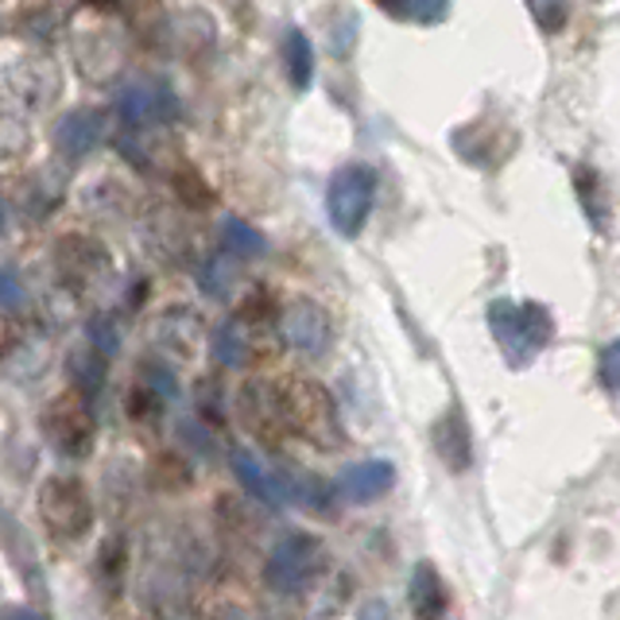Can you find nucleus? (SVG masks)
Here are the masks:
<instances>
[{
	"instance_id": "4468645a",
	"label": "nucleus",
	"mask_w": 620,
	"mask_h": 620,
	"mask_svg": "<svg viewBox=\"0 0 620 620\" xmlns=\"http://www.w3.org/2000/svg\"><path fill=\"white\" fill-rule=\"evenodd\" d=\"M407 593H411V609L419 620H443L446 617V586L430 562H419V567L411 570V586H407Z\"/></svg>"
},
{
	"instance_id": "f8f14e48",
	"label": "nucleus",
	"mask_w": 620,
	"mask_h": 620,
	"mask_svg": "<svg viewBox=\"0 0 620 620\" xmlns=\"http://www.w3.org/2000/svg\"><path fill=\"white\" fill-rule=\"evenodd\" d=\"M101 136H105V116H101L98 109H74V113L62 116L59 129H54V144H59L70 160L90 155L93 148L101 144Z\"/></svg>"
},
{
	"instance_id": "f257e3e1",
	"label": "nucleus",
	"mask_w": 620,
	"mask_h": 620,
	"mask_svg": "<svg viewBox=\"0 0 620 620\" xmlns=\"http://www.w3.org/2000/svg\"><path fill=\"white\" fill-rule=\"evenodd\" d=\"M279 396H284V415L292 435L307 438L318 450H337L345 443V427L337 419L334 396L318 380L287 376V380H279Z\"/></svg>"
},
{
	"instance_id": "bb28decb",
	"label": "nucleus",
	"mask_w": 620,
	"mask_h": 620,
	"mask_svg": "<svg viewBox=\"0 0 620 620\" xmlns=\"http://www.w3.org/2000/svg\"><path fill=\"white\" fill-rule=\"evenodd\" d=\"M380 12H388V16H407L411 12V0H373Z\"/></svg>"
},
{
	"instance_id": "393cba45",
	"label": "nucleus",
	"mask_w": 620,
	"mask_h": 620,
	"mask_svg": "<svg viewBox=\"0 0 620 620\" xmlns=\"http://www.w3.org/2000/svg\"><path fill=\"white\" fill-rule=\"evenodd\" d=\"M601 380H606L613 392H620V342H613L606 353H601Z\"/></svg>"
},
{
	"instance_id": "423d86ee",
	"label": "nucleus",
	"mask_w": 620,
	"mask_h": 620,
	"mask_svg": "<svg viewBox=\"0 0 620 620\" xmlns=\"http://www.w3.org/2000/svg\"><path fill=\"white\" fill-rule=\"evenodd\" d=\"M326 567V547L318 543L314 536H303V531H295V536L279 539L276 547H272L268 555V586L279 593H299L307 590L314 582V575Z\"/></svg>"
},
{
	"instance_id": "f03ea898",
	"label": "nucleus",
	"mask_w": 620,
	"mask_h": 620,
	"mask_svg": "<svg viewBox=\"0 0 620 620\" xmlns=\"http://www.w3.org/2000/svg\"><path fill=\"white\" fill-rule=\"evenodd\" d=\"M489 329L497 337L500 353L508 357V365H528L547 342H551V314L539 303H492L489 307Z\"/></svg>"
},
{
	"instance_id": "2eb2a0df",
	"label": "nucleus",
	"mask_w": 620,
	"mask_h": 620,
	"mask_svg": "<svg viewBox=\"0 0 620 620\" xmlns=\"http://www.w3.org/2000/svg\"><path fill=\"white\" fill-rule=\"evenodd\" d=\"M284 70L292 78L295 90H311L314 82V43L303 28H287L284 35Z\"/></svg>"
},
{
	"instance_id": "f3484780",
	"label": "nucleus",
	"mask_w": 620,
	"mask_h": 620,
	"mask_svg": "<svg viewBox=\"0 0 620 620\" xmlns=\"http://www.w3.org/2000/svg\"><path fill=\"white\" fill-rule=\"evenodd\" d=\"M222 245L230 256H241V261H256V256L268 253V237H264L256 225L241 222V217H225L222 222Z\"/></svg>"
},
{
	"instance_id": "6ab92c4d",
	"label": "nucleus",
	"mask_w": 620,
	"mask_h": 620,
	"mask_svg": "<svg viewBox=\"0 0 620 620\" xmlns=\"http://www.w3.org/2000/svg\"><path fill=\"white\" fill-rule=\"evenodd\" d=\"M524 8H528V16L536 20V28L543 31V35H559V31H567L570 0H524Z\"/></svg>"
},
{
	"instance_id": "ddd939ff",
	"label": "nucleus",
	"mask_w": 620,
	"mask_h": 620,
	"mask_svg": "<svg viewBox=\"0 0 620 620\" xmlns=\"http://www.w3.org/2000/svg\"><path fill=\"white\" fill-rule=\"evenodd\" d=\"M430 438H435L438 458H443L446 466L454 469V474H466L469 458H474V446H469V423L458 415V407H450V411H446L443 419L435 423Z\"/></svg>"
},
{
	"instance_id": "0eeeda50",
	"label": "nucleus",
	"mask_w": 620,
	"mask_h": 620,
	"mask_svg": "<svg viewBox=\"0 0 620 620\" xmlns=\"http://www.w3.org/2000/svg\"><path fill=\"white\" fill-rule=\"evenodd\" d=\"M241 419H245L248 435L256 443H284L292 430H287V415H284V396H279V380H248L237 396Z\"/></svg>"
},
{
	"instance_id": "4be33fe9",
	"label": "nucleus",
	"mask_w": 620,
	"mask_h": 620,
	"mask_svg": "<svg viewBox=\"0 0 620 620\" xmlns=\"http://www.w3.org/2000/svg\"><path fill=\"white\" fill-rule=\"evenodd\" d=\"M90 342H93V349L113 353V349H116V329H113V322H109V318H93V322H90Z\"/></svg>"
},
{
	"instance_id": "5701e85b",
	"label": "nucleus",
	"mask_w": 620,
	"mask_h": 620,
	"mask_svg": "<svg viewBox=\"0 0 620 620\" xmlns=\"http://www.w3.org/2000/svg\"><path fill=\"white\" fill-rule=\"evenodd\" d=\"M450 12V0H411V16L419 23H438Z\"/></svg>"
},
{
	"instance_id": "7ed1b4c3",
	"label": "nucleus",
	"mask_w": 620,
	"mask_h": 620,
	"mask_svg": "<svg viewBox=\"0 0 620 620\" xmlns=\"http://www.w3.org/2000/svg\"><path fill=\"white\" fill-rule=\"evenodd\" d=\"M376 202V175L365 163H345L326 186V214L337 237H357Z\"/></svg>"
},
{
	"instance_id": "c85d7f7f",
	"label": "nucleus",
	"mask_w": 620,
	"mask_h": 620,
	"mask_svg": "<svg viewBox=\"0 0 620 620\" xmlns=\"http://www.w3.org/2000/svg\"><path fill=\"white\" fill-rule=\"evenodd\" d=\"M4 620H39L31 609H4Z\"/></svg>"
},
{
	"instance_id": "412c9836",
	"label": "nucleus",
	"mask_w": 620,
	"mask_h": 620,
	"mask_svg": "<svg viewBox=\"0 0 620 620\" xmlns=\"http://www.w3.org/2000/svg\"><path fill=\"white\" fill-rule=\"evenodd\" d=\"M578 194H582V206H586V214H590V222L601 230V225H606V206H601L598 175H593V171H578Z\"/></svg>"
},
{
	"instance_id": "c756f323",
	"label": "nucleus",
	"mask_w": 620,
	"mask_h": 620,
	"mask_svg": "<svg viewBox=\"0 0 620 620\" xmlns=\"http://www.w3.org/2000/svg\"><path fill=\"white\" fill-rule=\"evenodd\" d=\"M90 8H98V12H109V8H116L121 0H85Z\"/></svg>"
},
{
	"instance_id": "cd10ccee",
	"label": "nucleus",
	"mask_w": 620,
	"mask_h": 620,
	"mask_svg": "<svg viewBox=\"0 0 620 620\" xmlns=\"http://www.w3.org/2000/svg\"><path fill=\"white\" fill-rule=\"evenodd\" d=\"M360 620H392V613L384 601H368V606L360 609Z\"/></svg>"
},
{
	"instance_id": "20e7f679",
	"label": "nucleus",
	"mask_w": 620,
	"mask_h": 620,
	"mask_svg": "<svg viewBox=\"0 0 620 620\" xmlns=\"http://www.w3.org/2000/svg\"><path fill=\"white\" fill-rule=\"evenodd\" d=\"M39 427H43V438L51 443V450L62 454V458H85L93 450V438H98V423H93V411L82 392L54 396L43 407Z\"/></svg>"
},
{
	"instance_id": "9d476101",
	"label": "nucleus",
	"mask_w": 620,
	"mask_h": 620,
	"mask_svg": "<svg viewBox=\"0 0 620 620\" xmlns=\"http://www.w3.org/2000/svg\"><path fill=\"white\" fill-rule=\"evenodd\" d=\"M116 113L129 129H148L155 121H171L175 116V98L167 90H148V85H129L116 98Z\"/></svg>"
},
{
	"instance_id": "39448f33",
	"label": "nucleus",
	"mask_w": 620,
	"mask_h": 620,
	"mask_svg": "<svg viewBox=\"0 0 620 620\" xmlns=\"http://www.w3.org/2000/svg\"><path fill=\"white\" fill-rule=\"evenodd\" d=\"M39 520L54 539H82L93 528V500L78 477H51L39 489Z\"/></svg>"
},
{
	"instance_id": "a878e982",
	"label": "nucleus",
	"mask_w": 620,
	"mask_h": 620,
	"mask_svg": "<svg viewBox=\"0 0 620 620\" xmlns=\"http://www.w3.org/2000/svg\"><path fill=\"white\" fill-rule=\"evenodd\" d=\"M16 303H20V287H16V272L4 268V307L16 311Z\"/></svg>"
},
{
	"instance_id": "1a4fd4ad",
	"label": "nucleus",
	"mask_w": 620,
	"mask_h": 620,
	"mask_svg": "<svg viewBox=\"0 0 620 620\" xmlns=\"http://www.w3.org/2000/svg\"><path fill=\"white\" fill-rule=\"evenodd\" d=\"M233 474L241 477L245 492L253 500H261L264 508H284L292 505V485H287L284 469H272L268 461H261L253 450H233Z\"/></svg>"
},
{
	"instance_id": "6e6552de",
	"label": "nucleus",
	"mask_w": 620,
	"mask_h": 620,
	"mask_svg": "<svg viewBox=\"0 0 620 620\" xmlns=\"http://www.w3.org/2000/svg\"><path fill=\"white\" fill-rule=\"evenodd\" d=\"M284 337L307 357H322L334 342V322L329 314L311 299H295L284 311Z\"/></svg>"
},
{
	"instance_id": "9b49d317",
	"label": "nucleus",
	"mask_w": 620,
	"mask_h": 620,
	"mask_svg": "<svg viewBox=\"0 0 620 620\" xmlns=\"http://www.w3.org/2000/svg\"><path fill=\"white\" fill-rule=\"evenodd\" d=\"M392 485H396V466L376 458V461H357V466L345 469L342 481H337V492L345 500H353V505H368V500L384 497Z\"/></svg>"
},
{
	"instance_id": "a211bd4d",
	"label": "nucleus",
	"mask_w": 620,
	"mask_h": 620,
	"mask_svg": "<svg viewBox=\"0 0 620 620\" xmlns=\"http://www.w3.org/2000/svg\"><path fill=\"white\" fill-rule=\"evenodd\" d=\"M217 360L230 368H241L248 360V322L241 318H230L222 329H217Z\"/></svg>"
},
{
	"instance_id": "b1692460",
	"label": "nucleus",
	"mask_w": 620,
	"mask_h": 620,
	"mask_svg": "<svg viewBox=\"0 0 620 620\" xmlns=\"http://www.w3.org/2000/svg\"><path fill=\"white\" fill-rule=\"evenodd\" d=\"M230 268L225 264H217V261H210L206 264V272H202V287H206V295H225L230 292Z\"/></svg>"
},
{
	"instance_id": "dca6fc26",
	"label": "nucleus",
	"mask_w": 620,
	"mask_h": 620,
	"mask_svg": "<svg viewBox=\"0 0 620 620\" xmlns=\"http://www.w3.org/2000/svg\"><path fill=\"white\" fill-rule=\"evenodd\" d=\"M67 368H70V380H74V392H82V396H98L101 384H105V357L93 345H78L70 353Z\"/></svg>"
},
{
	"instance_id": "aec40b11",
	"label": "nucleus",
	"mask_w": 620,
	"mask_h": 620,
	"mask_svg": "<svg viewBox=\"0 0 620 620\" xmlns=\"http://www.w3.org/2000/svg\"><path fill=\"white\" fill-rule=\"evenodd\" d=\"M175 191H179V199H183L186 206H194V210H206L210 202H214V191H210L206 179H202L194 167L179 171V175H175Z\"/></svg>"
}]
</instances>
